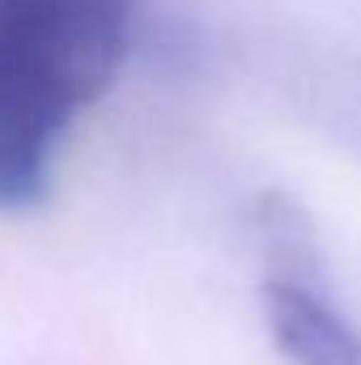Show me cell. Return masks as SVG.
<instances>
[{"label":"cell","mask_w":361,"mask_h":365,"mask_svg":"<svg viewBox=\"0 0 361 365\" xmlns=\"http://www.w3.org/2000/svg\"><path fill=\"white\" fill-rule=\"evenodd\" d=\"M136 0H0V81L60 123L111 90Z\"/></svg>","instance_id":"obj_1"},{"label":"cell","mask_w":361,"mask_h":365,"mask_svg":"<svg viewBox=\"0 0 361 365\" xmlns=\"http://www.w3.org/2000/svg\"><path fill=\"white\" fill-rule=\"evenodd\" d=\"M260 314L289 365H361V327L336 306L323 272L260 276Z\"/></svg>","instance_id":"obj_2"}]
</instances>
